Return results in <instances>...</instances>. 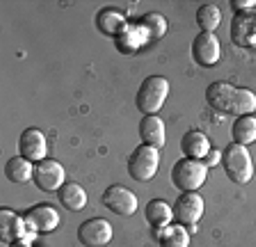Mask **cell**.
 Segmentation results:
<instances>
[{
  "label": "cell",
  "mask_w": 256,
  "mask_h": 247,
  "mask_svg": "<svg viewBox=\"0 0 256 247\" xmlns=\"http://www.w3.org/2000/svg\"><path fill=\"white\" fill-rule=\"evenodd\" d=\"M144 218L158 231L162 226L172 224V220H174V206H170L165 199H151L149 204H146V210H144Z\"/></svg>",
  "instance_id": "18"
},
{
  "label": "cell",
  "mask_w": 256,
  "mask_h": 247,
  "mask_svg": "<svg viewBox=\"0 0 256 247\" xmlns=\"http://www.w3.org/2000/svg\"><path fill=\"white\" fill-rule=\"evenodd\" d=\"M26 222L34 234H53L60 226V213L50 204H39L26 213Z\"/></svg>",
  "instance_id": "12"
},
{
  "label": "cell",
  "mask_w": 256,
  "mask_h": 247,
  "mask_svg": "<svg viewBox=\"0 0 256 247\" xmlns=\"http://www.w3.org/2000/svg\"><path fill=\"white\" fill-rule=\"evenodd\" d=\"M140 138H142V144H149L154 149H162L167 144V128L165 122L158 117V114H149L140 122Z\"/></svg>",
  "instance_id": "14"
},
{
  "label": "cell",
  "mask_w": 256,
  "mask_h": 247,
  "mask_svg": "<svg viewBox=\"0 0 256 247\" xmlns=\"http://www.w3.org/2000/svg\"><path fill=\"white\" fill-rule=\"evenodd\" d=\"M222 23V10L213 2H204L197 10V26L202 28V32H215Z\"/></svg>",
  "instance_id": "23"
},
{
  "label": "cell",
  "mask_w": 256,
  "mask_h": 247,
  "mask_svg": "<svg viewBox=\"0 0 256 247\" xmlns=\"http://www.w3.org/2000/svg\"><path fill=\"white\" fill-rule=\"evenodd\" d=\"M222 167L224 174L238 186H245L254 176V160L247 146L231 142L226 149L222 151Z\"/></svg>",
  "instance_id": "2"
},
{
  "label": "cell",
  "mask_w": 256,
  "mask_h": 247,
  "mask_svg": "<svg viewBox=\"0 0 256 247\" xmlns=\"http://www.w3.org/2000/svg\"><path fill=\"white\" fill-rule=\"evenodd\" d=\"M167 96H170V80L162 78V76H149L140 85L138 96H135V106H138V110L144 117L158 114V110L165 106Z\"/></svg>",
  "instance_id": "3"
},
{
  "label": "cell",
  "mask_w": 256,
  "mask_h": 247,
  "mask_svg": "<svg viewBox=\"0 0 256 247\" xmlns=\"http://www.w3.org/2000/svg\"><path fill=\"white\" fill-rule=\"evenodd\" d=\"M58 197H60V204L66 210H71V213H80L87 206V192L78 183H64V188L58 192Z\"/></svg>",
  "instance_id": "19"
},
{
  "label": "cell",
  "mask_w": 256,
  "mask_h": 247,
  "mask_svg": "<svg viewBox=\"0 0 256 247\" xmlns=\"http://www.w3.org/2000/svg\"><path fill=\"white\" fill-rule=\"evenodd\" d=\"M158 165L160 151L149 144H140L138 149H133V154L128 158V174H130V178H135L140 183H149L158 174Z\"/></svg>",
  "instance_id": "5"
},
{
  "label": "cell",
  "mask_w": 256,
  "mask_h": 247,
  "mask_svg": "<svg viewBox=\"0 0 256 247\" xmlns=\"http://www.w3.org/2000/svg\"><path fill=\"white\" fill-rule=\"evenodd\" d=\"M142 28H146V32H149L151 39H160L167 32V18L156 14V12H151V14H146V16L142 18Z\"/></svg>",
  "instance_id": "25"
},
{
  "label": "cell",
  "mask_w": 256,
  "mask_h": 247,
  "mask_svg": "<svg viewBox=\"0 0 256 247\" xmlns=\"http://www.w3.org/2000/svg\"><path fill=\"white\" fill-rule=\"evenodd\" d=\"M10 247H32L30 242L26 240V238H23V240H16V242H10Z\"/></svg>",
  "instance_id": "28"
},
{
  "label": "cell",
  "mask_w": 256,
  "mask_h": 247,
  "mask_svg": "<svg viewBox=\"0 0 256 247\" xmlns=\"http://www.w3.org/2000/svg\"><path fill=\"white\" fill-rule=\"evenodd\" d=\"M231 39L238 46H254L256 44V12H247L234 18L231 23Z\"/></svg>",
  "instance_id": "16"
},
{
  "label": "cell",
  "mask_w": 256,
  "mask_h": 247,
  "mask_svg": "<svg viewBox=\"0 0 256 247\" xmlns=\"http://www.w3.org/2000/svg\"><path fill=\"white\" fill-rule=\"evenodd\" d=\"M28 222L26 218H21L18 213H14L12 208L0 210V238L5 242H16L23 240L28 236Z\"/></svg>",
  "instance_id": "13"
},
{
  "label": "cell",
  "mask_w": 256,
  "mask_h": 247,
  "mask_svg": "<svg viewBox=\"0 0 256 247\" xmlns=\"http://www.w3.org/2000/svg\"><path fill=\"white\" fill-rule=\"evenodd\" d=\"M204 197L199 192H183L174 204V220L183 226H194L204 218Z\"/></svg>",
  "instance_id": "9"
},
{
  "label": "cell",
  "mask_w": 256,
  "mask_h": 247,
  "mask_svg": "<svg viewBox=\"0 0 256 247\" xmlns=\"http://www.w3.org/2000/svg\"><path fill=\"white\" fill-rule=\"evenodd\" d=\"M218 162H222V151H215V149H210V154L206 156V160H204V165L206 167H215Z\"/></svg>",
  "instance_id": "27"
},
{
  "label": "cell",
  "mask_w": 256,
  "mask_h": 247,
  "mask_svg": "<svg viewBox=\"0 0 256 247\" xmlns=\"http://www.w3.org/2000/svg\"><path fill=\"white\" fill-rule=\"evenodd\" d=\"M156 240L160 247H190V234L183 224H167L156 231Z\"/></svg>",
  "instance_id": "20"
},
{
  "label": "cell",
  "mask_w": 256,
  "mask_h": 247,
  "mask_svg": "<svg viewBox=\"0 0 256 247\" xmlns=\"http://www.w3.org/2000/svg\"><path fill=\"white\" fill-rule=\"evenodd\" d=\"M206 101L220 114L229 117H247L256 110V94L245 87H234L229 82H213L206 90Z\"/></svg>",
  "instance_id": "1"
},
{
  "label": "cell",
  "mask_w": 256,
  "mask_h": 247,
  "mask_svg": "<svg viewBox=\"0 0 256 247\" xmlns=\"http://www.w3.org/2000/svg\"><path fill=\"white\" fill-rule=\"evenodd\" d=\"M78 240L85 247H106L112 242V224L103 218L87 220L78 226Z\"/></svg>",
  "instance_id": "11"
},
{
  "label": "cell",
  "mask_w": 256,
  "mask_h": 247,
  "mask_svg": "<svg viewBox=\"0 0 256 247\" xmlns=\"http://www.w3.org/2000/svg\"><path fill=\"white\" fill-rule=\"evenodd\" d=\"M206 176H208V167L204 165V160L181 158L172 167V183L181 192H197L206 183Z\"/></svg>",
  "instance_id": "4"
},
{
  "label": "cell",
  "mask_w": 256,
  "mask_h": 247,
  "mask_svg": "<svg viewBox=\"0 0 256 247\" xmlns=\"http://www.w3.org/2000/svg\"><path fill=\"white\" fill-rule=\"evenodd\" d=\"M142 32H146V28H128L124 34H119L117 37L119 50H122V53H135V50L144 44V34Z\"/></svg>",
  "instance_id": "24"
},
{
  "label": "cell",
  "mask_w": 256,
  "mask_h": 247,
  "mask_svg": "<svg viewBox=\"0 0 256 247\" xmlns=\"http://www.w3.org/2000/svg\"><path fill=\"white\" fill-rule=\"evenodd\" d=\"M231 7L247 14L250 10H256V2H254V0H231Z\"/></svg>",
  "instance_id": "26"
},
{
  "label": "cell",
  "mask_w": 256,
  "mask_h": 247,
  "mask_svg": "<svg viewBox=\"0 0 256 247\" xmlns=\"http://www.w3.org/2000/svg\"><path fill=\"white\" fill-rule=\"evenodd\" d=\"M192 60L204 69H210L222 60V44L215 32H199L192 42Z\"/></svg>",
  "instance_id": "8"
},
{
  "label": "cell",
  "mask_w": 256,
  "mask_h": 247,
  "mask_svg": "<svg viewBox=\"0 0 256 247\" xmlns=\"http://www.w3.org/2000/svg\"><path fill=\"white\" fill-rule=\"evenodd\" d=\"M32 174H34V162L26 160L23 156H14L5 162V176L12 183H28L32 181Z\"/></svg>",
  "instance_id": "21"
},
{
  "label": "cell",
  "mask_w": 256,
  "mask_h": 247,
  "mask_svg": "<svg viewBox=\"0 0 256 247\" xmlns=\"http://www.w3.org/2000/svg\"><path fill=\"white\" fill-rule=\"evenodd\" d=\"M231 135H234V142L236 144H252L256 142V117L247 114V117H238L231 126Z\"/></svg>",
  "instance_id": "22"
},
{
  "label": "cell",
  "mask_w": 256,
  "mask_h": 247,
  "mask_svg": "<svg viewBox=\"0 0 256 247\" xmlns=\"http://www.w3.org/2000/svg\"><path fill=\"white\" fill-rule=\"evenodd\" d=\"M210 140L208 135L202 130H190L181 138V151L183 158H190V160H206V156L210 154Z\"/></svg>",
  "instance_id": "15"
},
{
  "label": "cell",
  "mask_w": 256,
  "mask_h": 247,
  "mask_svg": "<svg viewBox=\"0 0 256 247\" xmlns=\"http://www.w3.org/2000/svg\"><path fill=\"white\" fill-rule=\"evenodd\" d=\"M101 202L108 210H112L114 215H122V218L135 215V210H138V206H140L138 194H135L133 190H128L126 186H110V188L103 192Z\"/></svg>",
  "instance_id": "7"
},
{
  "label": "cell",
  "mask_w": 256,
  "mask_h": 247,
  "mask_svg": "<svg viewBox=\"0 0 256 247\" xmlns=\"http://www.w3.org/2000/svg\"><path fill=\"white\" fill-rule=\"evenodd\" d=\"M18 156H23L30 162H42L48 156V142L46 135L39 128H26L18 138Z\"/></svg>",
  "instance_id": "10"
},
{
  "label": "cell",
  "mask_w": 256,
  "mask_h": 247,
  "mask_svg": "<svg viewBox=\"0 0 256 247\" xmlns=\"http://www.w3.org/2000/svg\"><path fill=\"white\" fill-rule=\"evenodd\" d=\"M96 26H98V30H101L103 34L114 37V39H117L119 34H124L128 28H130L122 12L112 10V7H103V10L96 14Z\"/></svg>",
  "instance_id": "17"
},
{
  "label": "cell",
  "mask_w": 256,
  "mask_h": 247,
  "mask_svg": "<svg viewBox=\"0 0 256 247\" xmlns=\"http://www.w3.org/2000/svg\"><path fill=\"white\" fill-rule=\"evenodd\" d=\"M64 167L60 165L58 160L53 158H46V160L37 162L34 165V174H32V183L37 186L42 192H55L58 194L60 190L64 188Z\"/></svg>",
  "instance_id": "6"
}]
</instances>
